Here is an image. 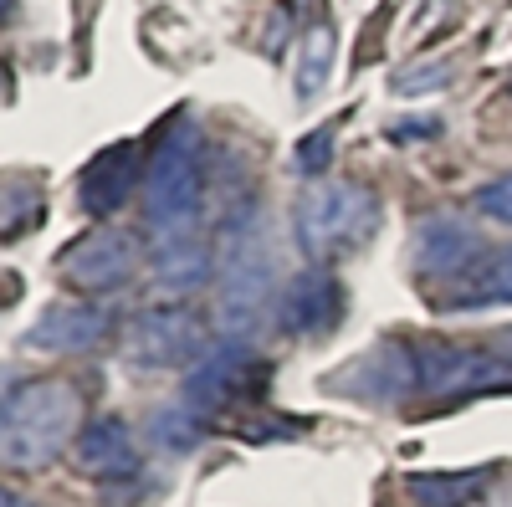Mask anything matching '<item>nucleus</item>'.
I'll list each match as a JSON object with an SVG mask.
<instances>
[{
  "instance_id": "obj_1",
  "label": "nucleus",
  "mask_w": 512,
  "mask_h": 507,
  "mask_svg": "<svg viewBox=\"0 0 512 507\" xmlns=\"http://www.w3.org/2000/svg\"><path fill=\"white\" fill-rule=\"evenodd\" d=\"M82 436V390L72 379H31L0 405V472H47Z\"/></svg>"
},
{
  "instance_id": "obj_2",
  "label": "nucleus",
  "mask_w": 512,
  "mask_h": 507,
  "mask_svg": "<svg viewBox=\"0 0 512 507\" xmlns=\"http://www.w3.org/2000/svg\"><path fill=\"white\" fill-rule=\"evenodd\" d=\"M205 139L190 113L169 118L159 144L149 149L144 169V216H149V241L169 236H200L205 231Z\"/></svg>"
},
{
  "instance_id": "obj_3",
  "label": "nucleus",
  "mask_w": 512,
  "mask_h": 507,
  "mask_svg": "<svg viewBox=\"0 0 512 507\" xmlns=\"http://www.w3.org/2000/svg\"><path fill=\"white\" fill-rule=\"evenodd\" d=\"M297 246L323 267L344 251H359L379 231V195L369 185H313L297 200Z\"/></svg>"
},
{
  "instance_id": "obj_4",
  "label": "nucleus",
  "mask_w": 512,
  "mask_h": 507,
  "mask_svg": "<svg viewBox=\"0 0 512 507\" xmlns=\"http://www.w3.org/2000/svg\"><path fill=\"white\" fill-rule=\"evenodd\" d=\"M267 379H272V364L256 354L251 344H236V338H231V344H210V354L190 369L180 400L195 405L210 420V415H221V410L262 400Z\"/></svg>"
},
{
  "instance_id": "obj_5",
  "label": "nucleus",
  "mask_w": 512,
  "mask_h": 507,
  "mask_svg": "<svg viewBox=\"0 0 512 507\" xmlns=\"http://www.w3.org/2000/svg\"><path fill=\"white\" fill-rule=\"evenodd\" d=\"M139 257H144V246H139L134 231H123V226H93V231H82L57 257V272H62L67 287L103 298V292H118L128 277L139 272Z\"/></svg>"
},
{
  "instance_id": "obj_6",
  "label": "nucleus",
  "mask_w": 512,
  "mask_h": 507,
  "mask_svg": "<svg viewBox=\"0 0 512 507\" xmlns=\"http://www.w3.org/2000/svg\"><path fill=\"white\" fill-rule=\"evenodd\" d=\"M210 354V323L195 308H144L128 328V359L144 369H195Z\"/></svg>"
},
{
  "instance_id": "obj_7",
  "label": "nucleus",
  "mask_w": 512,
  "mask_h": 507,
  "mask_svg": "<svg viewBox=\"0 0 512 507\" xmlns=\"http://www.w3.org/2000/svg\"><path fill=\"white\" fill-rule=\"evenodd\" d=\"M420 390L461 400V395H487V390H512V359L487 354V349H456V344H431L415 349Z\"/></svg>"
},
{
  "instance_id": "obj_8",
  "label": "nucleus",
  "mask_w": 512,
  "mask_h": 507,
  "mask_svg": "<svg viewBox=\"0 0 512 507\" xmlns=\"http://www.w3.org/2000/svg\"><path fill=\"white\" fill-rule=\"evenodd\" d=\"M349 298H344V282H338L328 267H303L277 298V323L282 333L292 338H323L338 328V318H344Z\"/></svg>"
},
{
  "instance_id": "obj_9",
  "label": "nucleus",
  "mask_w": 512,
  "mask_h": 507,
  "mask_svg": "<svg viewBox=\"0 0 512 507\" xmlns=\"http://www.w3.org/2000/svg\"><path fill=\"white\" fill-rule=\"evenodd\" d=\"M482 251H487V241L472 226H461L456 216H436V221H420L410 257H415V272H420L425 292H436V287L456 282Z\"/></svg>"
},
{
  "instance_id": "obj_10",
  "label": "nucleus",
  "mask_w": 512,
  "mask_h": 507,
  "mask_svg": "<svg viewBox=\"0 0 512 507\" xmlns=\"http://www.w3.org/2000/svg\"><path fill=\"white\" fill-rule=\"evenodd\" d=\"M118 328V313L103 303H67V308H47L31 328H26V349L41 354H93L103 349Z\"/></svg>"
},
{
  "instance_id": "obj_11",
  "label": "nucleus",
  "mask_w": 512,
  "mask_h": 507,
  "mask_svg": "<svg viewBox=\"0 0 512 507\" xmlns=\"http://www.w3.org/2000/svg\"><path fill=\"white\" fill-rule=\"evenodd\" d=\"M338 395H359V400H405L420 390V369H415V349L410 344H379L364 359H354L344 374H333Z\"/></svg>"
},
{
  "instance_id": "obj_12",
  "label": "nucleus",
  "mask_w": 512,
  "mask_h": 507,
  "mask_svg": "<svg viewBox=\"0 0 512 507\" xmlns=\"http://www.w3.org/2000/svg\"><path fill=\"white\" fill-rule=\"evenodd\" d=\"M425 298H431L441 313H472V308L512 303V246H487L456 282L425 292Z\"/></svg>"
},
{
  "instance_id": "obj_13",
  "label": "nucleus",
  "mask_w": 512,
  "mask_h": 507,
  "mask_svg": "<svg viewBox=\"0 0 512 507\" xmlns=\"http://www.w3.org/2000/svg\"><path fill=\"white\" fill-rule=\"evenodd\" d=\"M144 149L139 144H113L103 149L88 169H82V180H77V200L88 216H113V210L134 195L144 185Z\"/></svg>"
},
{
  "instance_id": "obj_14",
  "label": "nucleus",
  "mask_w": 512,
  "mask_h": 507,
  "mask_svg": "<svg viewBox=\"0 0 512 507\" xmlns=\"http://www.w3.org/2000/svg\"><path fill=\"white\" fill-rule=\"evenodd\" d=\"M72 451H77V467L88 477H98V482H134L139 467H144L139 441L118 415H103V420H93V426H82Z\"/></svg>"
},
{
  "instance_id": "obj_15",
  "label": "nucleus",
  "mask_w": 512,
  "mask_h": 507,
  "mask_svg": "<svg viewBox=\"0 0 512 507\" xmlns=\"http://www.w3.org/2000/svg\"><path fill=\"white\" fill-rule=\"evenodd\" d=\"M149 267H154V282L169 287V292H195L210 282L216 272V257H210V241L205 231L200 236H169V241H149Z\"/></svg>"
},
{
  "instance_id": "obj_16",
  "label": "nucleus",
  "mask_w": 512,
  "mask_h": 507,
  "mask_svg": "<svg viewBox=\"0 0 512 507\" xmlns=\"http://www.w3.org/2000/svg\"><path fill=\"white\" fill-rule=\"evenodd\" d=\"M144 431H149V441L164 446V451H195V446L205 441V431H210V420H205L195 405L175 400V405H159V410L149 415Z\"/></svg>"
},
{
  "instance_id": "obj_17",
  "label": "nucleus",
  "mask_w": 512,
  "mask_h": 507,
  "mask_svg": "<svg viewBox=\"0 0 512 507\" xmlns=\"http://www.w3.org/2000/svg\"><path fill=\"white\" fill-rule=\"evenodd\" d=\"M487 487V472H431V477H410V497L425 507H461Z\"/></svg>"
},
{
  "instance_id": "obj_18",
  "label": "nucleus",
  "mask_w": 512,
  "mask_h": 507,
  "mask_svg": "<svg viewBox=\"0 0 512 507\" xmlns=\"http://www.w3.org/2000/svg\"><path fill=\"white\" fill-rule=\"evenodd\" d=\"M328 62H333V31L313 26L308 47H303V67H297V98H313L328 82Z\"/></svg>"
},
{
  "instance_id": "obj_19",
  "label": "nucleus",
  "mask_w": 512,
  "mask_h": 507,
  "mask_svg": "<svg viewBox=\"0 0 512 507\" xmlns=\"http://www.w3.org/2000/svg\"><path fill=\"white\" fill-rule=\"evenodd\" d=\"M477 210H482V216H492V221H502V226H512V175L482 185L477 190Z\"/></svg>"
},
{
  "instance_id": "obj_20",
  "label": "nucleus",
  "mask_w": 512,
  "mask_h": 507,
  "mask_svg": "<svg viewBox=\"0 0 512 507\" xmlns=\"http://www.w3.org/2000/svg\"><path fill=\"white\" fill-rule=\"evenodd\" d=\"M297 164H303L308 175H323V169L333 164V123H323L318 134L303 139V149H297Z\"/></svg>"
},
{
  "instance_id": "obj_21",
  "label": "nucleus",
  "mask_w": 512,
  "mask_h": 507,
  "mask_svg": "<svg viewBox=\"0 0 512 507\" xmlns=\"http://www.w3.org/2000/svg\"><path fill=\"white\" fill-rule=\"evenodd\" d=\"M16 385H21V374H16L11 364H0V405H6V395H11Z\"/></svg>"
},
{
  "instance_id": "obj_22",
  "label": "nucleus",
  "mask_w": 512,
  "mask_h": 507,
  "mask_svg": "<svg viewBox=\"0 0 512 507\" xmlns=\"http://www.w3.org/2000/svg\"><path fill=\"white\" fill-rule=\"evenodd\" d=\"M11 98V72H6V62H0V103Z\"/></svg>"
},
{
  "instance_id": "obj_23",
  "label": "nucleus",
  "mask_w": 512,
  "mask_h": 507,
  "mask_svg": "<svg viewBox=\"0 0 512 507\" xmlns=\"http://www.w3.org/2000/svg\"><path fill=\"white\" fill-rule=\"evenodd\" d=\"M0 507H31V502H21L16 492H6V487H0Z\"/></svg>"
},
{
  "instance_id": "obj_24",
  "label": "nucleus",
  "mask_w": 512,
  "mask_h": 507,
  "mask_svg": "<svg viewBox=\"0 0 512 507\" xmlns=\"http://www.w3.org/2000/svg\"><path fill=\"white\" fill-rule=\"evenodd\" d=\"M497 344H502V354H507V359H512V328H507V333H502V338H497Z\"/></svg>"
},
{
  "instance_id": "obj_25",
  "label": "nucleus",
  "mask_w": 512,
  "mask_h": 507,
  "mask_svg": "<svg viewBox=\"0 0 512 507\" xmlns=\"http://www.w3.org/2000/svg\"><path fill=\"white\" fill-rule=\"evenodd\" d=\"M11 16V0H0V21H6Z\"/></svg>"
}]
</instances>
